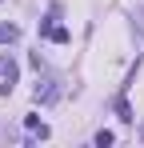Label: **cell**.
Here are the masks:
<instances>
[{
  "instance_id": "5",
  "label": "cell",
  "mask_w": 144,
  "mask_h": 148,
  "mask_svg": "<svg viewBox=\"0 0 144 148\" xmlns=\"http://www.w3.org/2000/svg\"><path fill=\"white\" fill-rule=\"evenodd\" d=\"M112 140H116V136H112L108 128H104V132H96V148H108V144H112Z\"/></svg>"
},
{
  "instance_id": "6",
  "label": "cell",
  "mask_w": 144,
  "mask_h": 148,
  "mask_svg": "<svg viewBox=\"0 0 144 148\" xmlns=\"http://www.w3.org/2000/svg\"><path fill=\"white\" fill-rule=\"evenodd\" d=\"M116 112H120V120H132V108H128L124 100H116Z\"/></svg>"
},
{
  "instance_id": "4",
  "label": "cell",
  "mask_w": 144,
  "mask_h": 148,
  "mask_svg": "<svg viewBox=\"0 0 144 148\" xmlns=\"http://www.w3.org/2000/svg\"><path fill=\"white\" fill-rule=\"evenodd\" d=\"M24 128H28V132H36L40 140H44V136H48V128H44V124H40V116H24Z\"/></svg>"
},
{
  "instance_id": "1",
  "label": "cell",
  "mask_w": 144,
  "mask_h": 148,
  "mask_svg": "<svg viewBox=\"0 0 144 148\" xmlns=\"http://www.w3.org/2000/svg\"><path fill=\"white\" fill-rule=\"evenodd\" d=\"M40 32H44L48 40H56V44H68V28H64V24H56V12H52L44 24H40Z\"/></svg>"
},
{
  "instance_id": "2",
  "label": "cell",
  "mask_w": 144,
  "mask_h": 148,
  "mask_svg": "<svg viewBox=\"0 0 144 148\" xmlns=\"http://www.w3.org/2000/svg\"><path fill=\"white\" fill-rule=\"evenodd\" d=\"M56 96H60L56 80H40V84H36V92H32V100H36V104H52Z\"/></svg>"
},
{
  "instance_id": "3",
  "label": "cell",
  "mask_w": 144,
  "mask_h": 148,
  "mask_svg": "<svg viewBox=\"0 0 144 148\" xmlns=\"http://www.w3.org/2000/svg\"><path fill=\"white\" fill-rule=\"evenodd\" d=\"M12 40H20V28L16 24H0V44H12Z\"/></svg>"
}]
</instances>
